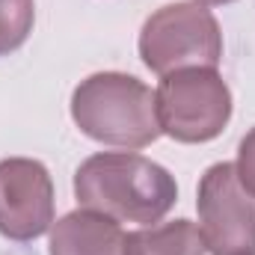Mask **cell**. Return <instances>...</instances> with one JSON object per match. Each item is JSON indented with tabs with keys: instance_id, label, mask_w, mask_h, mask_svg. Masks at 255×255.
Returning <instances> with one entry per match:
<instances>
[{
	"instance_id": "1",
	"label": "cell",
	"mask_w": 255,
	"mask_h": 255,
	"mask_svg": "<svg viewBox=\"0 0 255 255\" xmlns=\"http://www.w3.org/2000/svg\"><path fill=\"white\" fill-rule=\"evenodd\" d=\"M74 199L116 223H160L178 202V184L160 163L133 151H101L74 172Z\"/></svg>"
},
{
	"instance_id": "2",
	"label": "cell",
	"mask_w": 255,
	"mask_h": 255,
	"mask_svg": "<svg viewBox=\"0 0 255 255\" xmlns=\"http://www.w3.org/2000/svg\"><path fill=\"white\" fill-rule=\"evenodd\" d=\"M71 119L95 142L145 148L160 136L154 92L133 74L98 71L71 92Z\"/></svg>"
},
{
	"instance_id": "3",
	"label": "cell",
	"mask_w": 255,
	"mask_h": 255,
	"mask_svg": "<svg viewBox=\"0 0 255 255\" xmlns=\"http://www.w3.org/2000/svg\"><path fill=\"white\" fill-rule=\"evenodd\" d=\"M139 60L160 77L178 68H217L223 60L220 21L196 0L166 3L139 30Z\"/></svg>"
},
{
	"instance_id": "4",
	"label": "cell",
	"mask_w": 255,
	"mask_h": 255,
	"mask_svg": "<svg viewBox=\"0 0 255 255\" xmlns=\"http://www.w3.org/2000/svg\"><path fill=\"white\" fill-rule=\"evenodd\" d=\"M154 110L160 133L175 142H211L232 119V89L217 68H178L160 77Z\"/></svg>"
},
{
	"instance_id": "5",
	"label": "cell",
	"mask_w": 255,
	"mask_h": 255,
	"mask_svg": "<svg viewBox=\"0 0 255 255\" xmlns=\"http://www.w3.org/2000/svg\"><path fill=\"white\" fill-rule=\"evenodd\" d=\"M199 235L211 255H255V196L238 178L235 163L205 169L199 190Z\"/></svg>"
},
{
	"instance_id": "6",
	"label": "cell",
	"mask_w": 255,
	"mask_h": 255,
	"mask_svg": "<svg viewBox=\"0 0 255 255\" xmlns=\"http://www.w3.org/2000/svg\"><path fill=\"white\" fill-rule=\"evenodd\" d=\"M54 226V181L33 157L0 160V235L36 241Z\"/></svg>"
},
{
	"instance_id": "7",
	"label": "cell",
	"mask_w": 255,
	"mask_h": 255,
	"mask_svg": "<svg viewBox=\"0 0 255 255\" xmlns=\"http://www.w3.org/2000/svg\"><path fill=\"white\" fill-rule=\"evenodd\" d=\"M125 232L116 220L77 208L51 226V255H122Z\"/></svg>"
},
{
	"instance_id": "8",
	"label": "cell",
	"mask_w": 255,
	"mask_h": 255,
	"mask_svg": "<svg viewBox=\"0 0 255 255\" xmlns=\"http://www.w3.org/2000/svg\"><path fill=\"white\" fill-rule=\"evenodd\" d=\"M199 226L190 220H172L160 226H145L125 235L122 255H205Z\"/></svg>"
},
{
	"instance_id": "9",
	"label": "cell",
	"mask_w": 255,
	"mask_h": 255,
	"mask_svg": "<svg viewBox=\"0 0 255 255\" xmlns=\"http://www.w3.org/2000/svg\"><path fill=\"white\" fill-rule=\"evenodd\" d=\"M36 24L33 0H0V57L18 51Z\"/></svg>"
},
{
	"instance_id": "10",
	"label": "cell",
	"mask_w": 255,
	"mask_h": 255,
	"mask_svg": "<svg viewBox=\"0 0 255 255\" xmlns=\"http://www.w3.org/2000/svg\"><path fill=\"white\" fill-rule=\"evenodd\" d=\"M235 172L241 178V184L255 196V128L241 139L238 148V160H235Z\"/></svg>"
},
{
	"instance_id": "11",
	"label": "cell",
	"mask_w": 255,
	"mask_h": 255,
	"mask_svg": "<svg viewBox=\"0 0 255 255\" xmlns=\"http://www.w3.org/2000/svg\"><path fill=\"white\" fill-rule=\"evenodd\" d=\"M202 6H226V3H235V0H196Z\"/></svg>"
}]
</instances>
